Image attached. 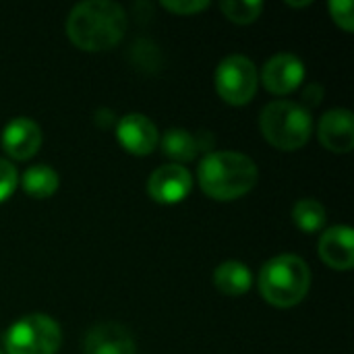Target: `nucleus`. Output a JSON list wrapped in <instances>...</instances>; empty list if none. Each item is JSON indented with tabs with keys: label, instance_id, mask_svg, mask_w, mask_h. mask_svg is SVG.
I'll return each instance as SVG.
<instances>
[{
	"label": "nucleus",
	"instance_id": "15",
	"mask_svg": "<svg viewBox=\"0 0 354 354\" xmlns=\"http://www.w3.org/2000/svg\"><path fill=\"white\" fill-rule=\"evenodd\" d=\"M58 183H60L58 172L54 168H50L48 164L29 166L23 172V178H21V185H23L25 193L35 197V199H46V197L54 195L56 189H58Z\"/></svg>",
	"mask_w": 354,
	"mask_h": 354
},
{
	"label": "nucleus",
	"instance_id": "6",
	"mask_svg": "<svg viewBox=\"0 0 354 354\" xmlns=\"http://www.w3.org/2000/svg\"><path fill=\"white\" fill-rule=\"evenodd\" d=\"M257 83H259L257 68L253 60L243 54L226 56L216 68L218 95L232 106L249 104L257 91Z\"/></svg>",
	"mask_w": 354,
	"mask_h": 354
},
{
	"label": "nucleus",
	"instance_id": "2",
	"mask_svg": "<svg viewBox=\"0 0 354 354\" xmlns=\"http://www.w3.org/2000/svg\"><path fill=\"white\" fill-rule=\"evenodd\" d=\"M205 195L216 201H232L247 195L257 185V164L241 151H212L197 170Z\"/></svg>",
	"mask_w": 354,
	"mask_h": 354
},
{
	"label": "nucleus",
	"instance_id": "10",
	"mask_svg": "<svg viewBox=\"0 0 354 354\" xmlns=\"http://www.w3.org/2000/svg\"><path fill=\"white\" fill-rule=\"evenodd\" d=\"M2 149L12 160H29L41 145V129L27 116L12 118L2 131Z\"/></svg>",
	"mask_w": 354,
	"mask_h": 354
},
{
	"label": "nucleus",
	"instance_id": "18",
	"mask_svg": "<svg viewBox=\"0 0 354 354\" xmlns=\"http://www.w3.org/2000/svg\"><path fill=\"white\" fill-rule=\"evenodd\" d=\"M220 8L232 23L247 25V23H253L261 15L263 2H259V0H226L220 4Z\"/></svg>",
	"mask_w": 354,
	"mask_h": 354
},
{
	"label": "nucleus",
	"instance_id": "13",
	"mask_svg": "<svg viewBox=\"0 0 354 354\" xmlns=\"http://www.w3.org/2000/svg\"><path fill=\"white\" fill-rule=\"evenodd\" d=\"M319 257L332 270H351L354 266V236L351 226H332L319 239Z\"/></svg>",
	"mask_w": 354,
	"mask_h": 354
},
{
	"label": "nucleus",
	"instance_id": "17",
	"mask_svg": "<svg viewBox=\"0 0 354 354\" xmlns=\"http://www.w3.org/2000/svg\"><path fill=\"white\" fill-rule=\"evenodd\" d=\"M292 220L303 232H317L326 224V207L313 197L299 199L292 207Z\"/></svg>",
	"mask_w": 354,
	"mask_h": 354
},
{
	"label": "nucleus",
	"instance_id": "21",
	"mask_svg": "<svg viewBox=\"0 0 354 354\" xmlns=\"http://www.w3.org/2000/svg\"><path fill=\"white\" fill-rule=\"evenodd\" d=\"M162 6L170 12H176V15H193V12L207 8L209 2L207 0H172V2L164 0Z\"/></svg>",
	"mask_w": 354,
	"mask_h": 354
},
{
	"label": "nucleus",
	"instance_id": "9",
	"mask_svg": "<svg viewBox=\"0 0 354 354\" xmlns=\"http://www.w3.org/2000/svg\"><path fill=\"white\" fill-rule=\"evenodd\" d=\"M305 79V64L295 54H276L272 56L261 71V81L268 91L284 95L295 91Z\"/></svg>",
	"mask_w": 354,
	"mask_h": 354
},
{
	"label": "nucleus",
	"instance_id": "11",
	"mask_svg": "<svg viewBox=\"0 0 354 354\" xmlns=\"http://www.w3.org/2000/svg\"><path fill=\"white\" fill-rule=\"evenodd\" d=\"M319 141L334 153H348L354 147V118L346 108L328 110L317 127Z\"/></svg>",
	"mask_w": 354,
	"mask_h": 354
},
{
	"label": "nucleus",
	"instance_id": "14",
	"mask_svg": "<svg viewBox=\"0 0 354 354\" xmlns=\"http://www.w3.org/2000/svg\"><path fill=\"white\" fill-rule=\"evenodd\" d=\"M214 284L226 297H241V295H245L251 288L253 274H251V270L243 261L230 259V261H224V263H220L216 268Z\"/></svg>",
	"mask_w": 354,
	"mask_h": 354
},
{
	"label": "nucleus",
	"instance_id": "19",
	"mask_svg": "<svg viewBox=\"0 0 354 354\" xmlns=\"http://www.w3.org/2000/svg\"><path fill=\"white\" fill-rule=\"evenodd\" d=\"M19 185V172L12 162L0 158V203L6 201Z\"/></svg>",
	"mask_w": 354,
	"mask_h": 354
},
{
	"label": "nucleus",
	"instance_id": "8",
	"mask_svg": "<svg viewBox=\"0 0 354 354\" xmlns=\"http://www.w3.org/2000/svg\"><path fill=\"white\" fill-rule=\"evenodd\" d=\"M116 137H118V143L133 156H149L160 141L156 122L149 116L139 114V112L124 114L118 120Z\"/></svg>",
	"mask_w": 354,
	"mask_h": 354
},
{
	"label": "nucleus",
	"instance_id": "1",
	"mask_svg": "<svg viewBox=\"0 0 354 354\" xmlns=\"http://www.w3.org/2000/svg\"><path fill=\"white\" fill-rule=\"evenodd\" d=\"M127 31V12L112 0L79 2L66 19L68 39L85 52L114 48Z\"/></svg>",
	"mask_w": 354,
	"mask_h": 354
},
{
	"label": "nucleus",
	"instance_id": "22",
	"mask_svg": "<svg viewBox=\"0 0 354 354\" xmlns=\"http://www.w3.org/2000/svg\"><path fill=\"white\" fill-rule=\"evenodd\" d=\"M286 4H288V6H309L311 0H305V2H290V0H286Z\"/></svg>",
	"mask_w": 354,
	"mask_h": 354
},
{
	"label": "nucleus",
	"instance_id": "7",
	"mask_svg": "<svg viewBox=\"0 0 354 354\" xmlns=\"http://www.w3.org/2000/svg\"><path fill=\"white\" fill-rule=\"evenodd\" d=\"M193 187L191 172L180 164H164L147 178V193L158 203H178Z\"/></svg>",
	"mask_w": 354,
	"mask_h": 354
},
{
	"label": "nucleus",
	"instance_id": "12",
	"mask_svg": "<svg viewBox=\"0 0 354 354\" xmlns=\"http://www.w3.org/2000/svg\"><path fill=\"white\" fill-rule=\"evenodd\" d=\"M85 354H135V340L120 324H97L85 336Z\"/></svg>",
	"mask_w": 354,
	"mask_h": 354
},
{
	"label": "nucleus",
	"instance_id": "3",
	"mask_svg": "<svg viewBox=\"0 0 354 354\" xmlns=\"http://www.w3.org/2000/svg\"><path fill=\"white\" fill-rule=\"evenodd\" d=\"M311 288V270L299 255H276L259 272L261 297L280 309L299 305Z\"/></svg>",
	"mask_w": 354,
	"mask_h": 354
},
{
	"label": "nucleus",
	"instance_id": "16",
	"mask_svg": "<svg viewBox=\"0 0 354 354\" xmlns=\"http://www.w3.org/2000/svg\"><path fill=\"white\" fill-rule=\"evenodd\" d=\"M162 149L176 162H191L201 151V141L185 129H170L162 137Z\"/></svg>",
	"mask_w": 354,
	"mask_h": 354
},
{
	"label": "nucleus",
	"instance_id": "23",
	"mask_svg": "<svg viewBox=\"0 0 354 354\" xmlns=\"http://www.w3.org/2000/svg\"><path fill=\"white\" fill-rule=\"evenodd\" d=\"M0 354H2V353H0Z\"/></svg>",
	"mask_w": 354,
	"mask_h": 354
},
{
	"label": "nucleus",
	"instance_id": "4",
	"mask_svg": "<svg viewBox=\"0 0 354 354\" xmlns=\"http://www.w3.org/2000/svg\"><path fill=\"white\" fill-rule=\"evenodd\" d=\"M259 127L268 143L282 151H297L309 141L313 133V118L309 108L303 104L278 100L261 110Z\"/></svg>",
	"mask_w": 354,
	"mask_h": 354
},
{
	"label": "nucleus",
	"instance_id": "5",
	"mask_svg": "<svg viewBox=\"0 0 354 354\" xmlns=\"http://www.w3.org/2000/svg\"><path fill=\"white\" fill-rule=\"evenodd\" d=\"M62 342L60 326L46 313H31L15 322L6 336V354H56Z\"/></svg>",
	"mask_w": 354,
	"mask_h": 354
},
{
	"label": "nucleus",
	"instance_id": "20",
	"mask_svg": "<svg viewBox=\"0 0 354 354\" xmlns=\"http://www.w3.org/2000/svg\"><path fill=\"white\" fill-rule=\"evenodd\" d=\"M330 15L344 31H353L354 29L353 0H332L330 2Z\"/></svg>",
	"mask_w": 354,
	"mask_h": 354
}]
</instances>
